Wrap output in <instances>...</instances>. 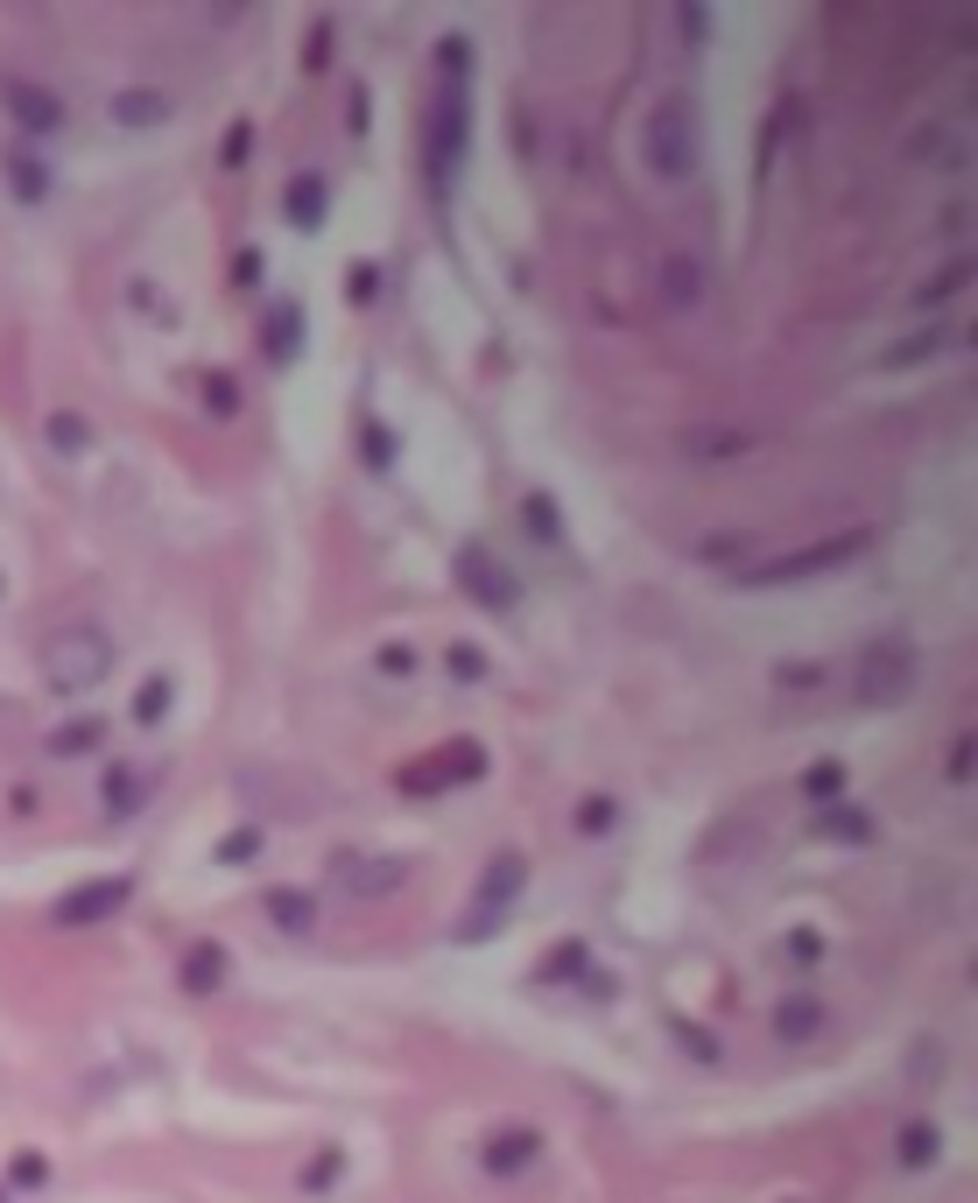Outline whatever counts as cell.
Masks as SVG:
<instances>
[{
  "instance_id": "cell-1",
  "label": "cell",
  "mask_w": 978,
  "mask_h": 1203,
  "mask_svg": "<svg viewBox=\"0 0 978 1203\" xmlns=\"http://www.w3.org/2000/svg\"><path fill=\"white\" fill-rule=\"evenodd\" d=\"M106 662H113V647H106L99 626H85V620L78 626H56V634L43 641V668H50L56 690H85V683H99Z\"/></svg>"
},
{
  "instance_id": "cell-2",
  "label": "cell",
  "mask_w": 978,
  "mask_h": 1203,
  "mask_svg": "<svg viewBox=\"0 0 978 1203\" xmlns=\"http://www.w3.org/2000/svg\"><path fill=\"white\" fill-rule=\"evenodd\" d=\"M915 690V647L908 641H873L859 655V704H901Z\"/></svg>"
},
{
  "instance_id": "cell-3",
  "label": "cell",
  "mask_w": 978,
  "mask_h": 1203,
  "mask_svg": "<svg viewBox=\"0 0 978 1203\" xmlns=\"http://www.w3.org/2000/svg\"><path fill=\"white\" fill-rule=\"evenodd\" d=\"M648 148H655L662 177H690V169H697V120H690L683 99L655 113V134H648Z\"/></svg>"
},
{
  "instance_id": "cell-4",
  "label": "cell",
  "mask_w": 978,
  "mask_h": 1203,
  "mask_svg": "<svg viewBox=\"0 0 978 1203\" xmlns=\"http://www.w3.org/2000/svg\"><path fill=\"white\" fill-rule=\"evenodd\" d=\"M0 92H8L14 120H22V127H35V134L64 120V99H56V92H43V85H29V78H0Z\"/></svg>"
},
{
  "instance_id": "cell-5",
  "label": "cell",
  "mask_w": 978,
  "mask_h": 1203,
  "mask_svg": "<svg viewBox=\"0 0 978 1203\" xmlns=\"http://www.w3.org/2000/svg\"><path fill=\"white\" fill-rule=\"evenodd\" d=\"M127 901V880H106V887H78L64 908H56V922H92V915H113Z\"/></svg>"
},
{
  "instance_id": "cell-6",
  "label": "cell",
  "mask_w": 978,
  "mask_h": 1203,
  "mask_svg": "<svg viewBox=\"0 0 978 1203\" xmlns=\"http://www.w3.org/2000/svg\"><path fill=\"white\" fill-rule=\"evenodd\" d=\"M458 578H465V584H472V591H479V599H486V605H514V584H507V578H493L479 549H465V563H458Z\"/></svg>"
},
{
  "instance_id": "cell-7",
  "label": "cell",
  "mask_w": 978,
  "mask_h": 1203,
  "mask_svg": "<svg viewBox=\"0 0 978 1203\" xmlns=\"http://www.w3.org/2000/svg\"><path fill=\"white\" fill-rule=\"evenodd\" d=\"M120 120L127 127H156V120H169V99L162 92H120Z\"/></svg>"
},
{
  "instance_id": "cell-8",
  "label": "cell",
  "mask_w": 978,
  "mask_h": 1203,
  "mask_svg": "<svg viewBox=\"0 0 978 1203\" xmlns=\"http://www.w3.org/2000/svg\"><path fill=\"white\" fill-rule=\"evenodd\" d=\"M775 1027H781L789 1042H802V1035H817V1027H823V1006H817V1000H789V1006L775 1014Z\"/></svg>"
},
{
  "instance_id": "cell-9",
  "label": "cell",
  "mask_w": 978,
  "mask_h": 1203,
  "mask_svg": "<svg viewBox=\"0 0 978 1203\" xmlns=\"http://www.w3.org/2000/svg\"><path fill=\"white\" fill-rule=\"evenodd\" d=\"M219 971H225V964H219V950H190V971H183V979H190V985L204 992V985L219 979Z\"/></svg>"
},
{
  "instance_id": "cell-10",
  "label": "cell",
  "mask_w": 978,
  "mask_h": 1203,
  "mask_svg": "<svg viewBox=\"0 0 978 1203\" xmlns=\"http://www.w3.org/2000/svg\"><path fill=\"white\" fill-rule=\"evenodd\" d=\"M267 908H275V915H282V922H290V929H311V901H303V894H275V901H267Z\"/></svg>"
},
{
  "instance_id": "cell-11",
  "label": "cell",
  "mask_w": 978,
  "mask_h": 1203,
  "mask_svg": "<svg viewBox=\"0 0 978 1203\" xmlns=\"http://www.w3.org/2000/svg\"><path fill=\"white\" fill-rule=\"evenodd\" d=\"M317 198H324V190H317V177H303V183L290 190V204H296V219H303V225L317 219Z\"/></svg>"
},
{
  "instance_id": "cell-12",
  "label": "cell",
  "mask_w": 978,
  "mask_h": 1203,
  "mask_svg": "<svg viewBox=\"0 0 978 1203\" xmlns=\"http://www.w3.org/2000/svg\"><path fill=\"white\" fill-rule=\"evenodd\" d=\"M8 169H14V190H22V198H43V177H35V162H29V156H14Z\"/></svg>"
},
{
  "instance_id": "cell-13",
  "label": "cell",
  "mask_w": 978,
  "mask_h": 1203,
  "mask_svg": "<svg viewBox=\"0 0 978 1203\" xmlns=\"http://www.w3.org/2000/svg\"><path fill=\"white\" fill-rule=\"evenodd\" d=\"M838 789H845V768H817V774H810V795H817V802H831Z\"/></svg>"
},
{
  "instance_id": "cell-14",
  "label": "cell",
  "mask_w": 978,
  "mask_h": 1203,
  "mask_svg": "<svg viewBox=\"0 0 978 1203\" xmlns=\"http://www.w3.org/2000/svg\"><path fill=\"white\" fill-rule=\"evenodd\" d=\"M50 436H56V444H71V451H78V444H85V423H78V415H50Z\"/></svg>"
},
{
  "instance_id": "cell-15",
  "label": "cell",
  "mask_w": 978,
  "mask_h": 1203,
  "mask_svg": "<svg viewBox=\"0 0 978 1203\" xmlns=\"http://www.w3.org/2000/svg\"><path fill=\"white\" fill-rule=\"evenodd\" d=\"M901 1154H908V1161H929L936 1154V1133H929V1126H915V1133L901 1140Z\"/></svg>"
}]
</instances>
